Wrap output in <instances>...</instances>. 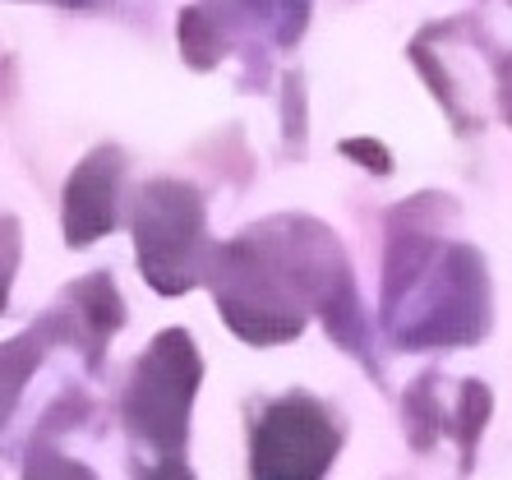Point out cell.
<instances>
[{
  "mask_svg": "<svg viewBox=\"0 0 512 480\" xmlns=\"http://www.w3.org/2000/svg\"><path fill=\"white\" fill-rule=\"evenodd\" d=\"M10 254H14V245H5V250H0V291H5V277H10V264H14Z\"/></svg>",
  "mask_w": 512,
  "mask_h": 480,
  "instance_id": "4",
  "label": "cell"
},
{
  "mask_svg": "<svg viewBox=\"0 0 512 480\" xmlns=\"http://www.w3.org/2000/svg\"><path fill=\"white\" fill-rule=\"evenodd\" d=\"M337 434L323 420V411L305 397L277 402L273 416L263 420L259 448H254V471L259 480H319V471L333 457Z\"/></svg>",
  "mask_w": 512,
  "mask_h": 480,
  "instance_id": "1",
  "label": "cell"
},
{
  "mask_svg": "<svg viewBox=\"0 0 512 480\" xmlns=\"http://www.w3.org/2000/svg\"><path fill=\"white\" fill-rule=\"evenodd\" d=\"M33 480H93V476L79 471V467H70V462H60V457H42L37 471H33Z\"/></svg>",
  "mask_w": 512,
  "mask_h": 480,
  "instance_id": "3",
  "label": "cell"
},
{
  "mask_svg": "<svg viewBox=\"0 0 512 480\" xmlns=\"http://www.w3.org/2000/svg\"><path fill=\"white\" fill-rule=\"evenodd\" d=\"M194 388V356L185 337H162L148 356V365L134 379V430L153 434V439H171L180 434L185 420V402Z\"/></svg>",
  "mask_w": 512,
  "mask_h": 480,
  "instance_id": "2",
  "label": "cell"
}]
</instances>
